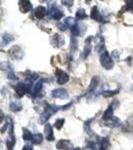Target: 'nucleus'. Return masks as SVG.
<instances>
[{"instance_id": "1", "label": "nucleus", "mask_w": 133, "mask_h": 150, "mask_svg": "<svg viewBox=\"0 0 133 150\" xmlns=\"http://www.w3.org/2000/svg\"><path fill=\"white\" fill-rule=\"evenodd\" d=\"M60 108H63V107H60V106H55V105H46L45 107L44 111L42 112V114L40 115V118H39V123L41 124H44L48 121L51 116L56 113Z\"/></svg>"}, {"instance_id": "2", "label": "nucleus", "mask_w": 133, "mask_h": 150, "mask_svg": "<svg viewBox=\"0 0 133 150\" xmlns=\"http://www.w3.org/2000/svg\"><path fill=\"white\" fill-rule=\"evenodd\" d=\"M31 87L30 85H28L26 82H18L15 86H14V89H15V92L17 94L18 97H22V96L25 95L26 93L30 94L31 91Z\"/></svg>"}, {"instance_id": "3", "label": "nucleus", "mask_w": 133, "mask_h": 150, "mask_svg": "<svg viewBox=\"0 0 133 150\" xmlns=\"http://www.w3.org/2000/svg\"><path fill=\"white\" fill-rule=\"evenodd\" d=\"M100 63H101V65H102V67H104V68L107 69V70L112 69L113 66H114V62H113L112 58H111V56L106 51L101 53Z\"/></svg>"}, {"instance_id": "4", "label": "nucleus", "mask_w": 133, "mask_h": 150, "mask_svg": "<svg viewBox=\"0 0 133 150\" xmlns=\"http://www.w3.org/2000/svg\"><path fill=\"white\" fill-rule=\"evenodd\" d=\"M8 54L13 60H20L22 59L24 56V52L22 50V48L18 45H14L12 46L10 49L8 50Z\"/></svg>"}, {"instance_id": "5", "label": "nucleus", "mask_w": 133, "mask_h": 150, "mask_svg": "<svg viewBox=\"0 0 133 150\" xmlns=\"http://www.w3.org/2000/svg\"><path fill=\"white\" fill-rule=\"evenodd\" d=\"M55 76H56V80L57 83L60 84V85H63V84L67 83L69 80V75L64 71V70L61 69H56L55 70Z\"/></svg>"}, {"instance_id": "6", "label": "nucleus", "mask_w": 133, "mask_h": 150, "mask_svg": "<svg viewBox=\"0 0 133 150\" xmlns=\"http://www.w3.org/2000/svg\"><path fill=\"white\" fill-rule=\"evenodd\" d=\"M42 85H43V81L38 79L36 80L32 85V88H31V91H30V95L32 98H36L39 96V94L42 90Z\"/></svg>"}, {"instance_id": "7", "label": "nucleus", "mask_w": 133, "mask_h": 150, "mask_svg": "<svg viewBox=\"0 0 133 150\" xmlns=\"http://www.w3.org/2000/svg\"><path fill=\"white\" fill-rule=\"evenodd\" d=\"M51 95L53 98H59V99H67L69 97L68 91L64 88H57L51 92Z\"/></svg>"}, {"instance_id": "8", "label": "nucleus", "mask_w": 133, "mask_h": 150, "mask_svg": "<svg viewBox=\"0 0 133 150\" xmlns=\"http://www.w3.org/2000/svg\"><path fill=\"white\" fill-rule=\"evenodd\" d=\"M90 17L95 21H98V22H101V23H105L107 22V20L99 13L98 11V8L96 6H93L92 9H91V13H90Z\"/></svg>"}, {"instance_id": "9", "label": "nucleus", "mask_w": 133, "mask_h": 150, "mask_svg": "<svg viewBox=\"0 0 133 150\" xmlns=\"http://www.w3.org/2000/svg\"><path fill=\"white\" fill-rule=\"evenodd\" d=\"M56 148L58 150H73V144L69 140L61 139L56 143Z\"/></svg>"}, {"instance_id": "10", "label": "nucleus", "mask_w": 133, "mask_h": 150, "mask_svg": "<svg viewBox=\"0 0 133 150\" xmlns=\"http://www.w3.org/2000/svg\"><path fill=\"white\" fill-rule=\"evenodd\" d=\"M92 38H93L92 36H89V37L86 39L85 46H84L83 51H82V53H81V59H85V58L88 57V55L90 54L91 48H92V46H91V41H92Z\"/></svg>"}, {"instance_id": "11", "label": "nucleus", "mask_w": 133, "mask_h": 150, "mask_svg": "<svg viewBox=\"0 0 133 150\" xmlns=\"http://www.w3.org/2000/svg\"><path fill=\"white\" fill-rule=\"evenodd\" d=\"M19 9L22 13H27L32 9V4L29 0H19L18 2Z\"/></svg>"}, {"instance_id": "12", "label": "nucleus", "mask_w": 133, "mask_h": 150, "mask_svg": "<svg viewBox=\"0 0 133 150\" xmlns=\"http://www.w3.org/2000/svg\"><path fill=\"white\" fill-rule=\"evenodd\" d=\"M64 43H65L64 38L59 34H55L51 38V44L54 47H61V46H63Z\"/></svg>"}, {"instance_id": "13", "label": "nucleus", "mask_w": 133, "mask_h": 150, "mask_svg": "<svg viewBox=\"0 0 133 150\" xmlns=\"http://www.w3.org/2000/svg\"><path fill=\"white\" fill-rule=\"evenodd\" d=\"M44 132H45V137H46V139L48 141H54L55 137H54V134H53V129H52L51 124H49V123L45 124Z\"/></svg>"}, {"instance_id": "14", "label": "nucleus", "mask_w": 133, "mask_h": 150, "mask_svg": "<svg viewBox=\"0 0 133 150\" xmlns=\"http://www.w3.org/2000/svg\"><path fill=\"white\" fill-rule=\"evenodd\" d=\"M14 40V36L10 34V33H4L3 35H2V38H1V46L4 47L6 46V45H8L9 43H11L12 41Z\"/></svg>"}, {"instance_id": "15", "label": "nucleus", "mask_w": 133, "mask_h": 150, "mask_svg": "<svg viewBox=\"0 0 133 150\" xmlns=\"http://www.w3.org/2000/svg\"><path fill=\"white\" fill-rule=\"evenodd\" d=\"M46 8L44 6H38L34 11V15L37 19H42L46 15Z\"/></svg>"}, {"instance_id": "16", "label": "nucleus", "mask_w": 133, "mask_h": 150, "mask_svg": "<svg viewBox=\"0 0 133 150\" xmlns=\"http://www.w3.org/2000/svg\"><path fill=\"white\" fill-rule=\"evenodd\" d=\"M9 108H10L11 111L13 112H18L22 109V104H21L19 101H11L10 104H9Z\"/></svg>"}, {"instance_id": "17", "label": "nucleus", "mask_w": 133, "mask_h": 150, "mask_svg": "<svg viewBox=\"0 0 133 150\" xmlns=\"http://www.w3.org/2000/svg\"><path fill=\"white\" fill-rule=\"evenodd\" d=\"M98 83H99V78L97 76H94L90 81V84H89V87H88V92H92V91L95 90L98 86Z\"/></svg>"}, {"instance_id": "18", "label": "nucleus", "mask_w": 133, "mask_h": 150, "mask_svg": "<svg viewBox=\"0 0 133 150\" xmlns=\"http://www.w3.org/2000/svg\"><path fill=\"white\" fill-rule=\"evenodd\" d=\"M109 147V140L106 137H102L99 140V150H108Z\"/></svg>"}, {"instance_id": "19", "label": "nucleus", "mask_w": 133, "mask_h": 150, "mask_svg": "<svg viewBox=\"0 0 133 150\" xmlns=\"http://www.w3.org/2000/svg\"><path fill=\"white\" fill-rule=\"evenodd\" d=\"M81 26H83L81 23H76V25L71 29V33L73 37L75 36H80L83 34V31H81Z\"/></svg>"}, {"instance_id": "20", "label": "nucleus", "mask_w": 133, "mask_h": 150, "mask_svg": "<svg viewBox=\"0 0 133 150\" xmlns=\"http://www.w3.org/2000/svg\"><path fill=\"white\" fill-rule=\"evenodd\" d=\"M58 7H57V3L56 2H53V3H51L49 5V7H48V13H47V15H48V17H50V18H52V16L54 15V13L58 10Z\"/></svg>"}, {"instance_id": "21", "label": "nucleus", "mask_w": 133, "mask_h": 150, "mask_svg": "<svg viewBox=\"0 0 133 150\" xmlns=\"http://www.w3.org/2000/svg\"><path fill=\"white\" fill-rule=\"evenodd\" d=\"M32 143L34 144H40L41 142L43 141V135L41 133H36V134H33L32 136Z\"/></svg>"}, {"instance_id": "22", "label": "nucleus", "mask_w": 133, "mask_h": 150, "mask_svg": "<svg viewBox=\"0 0 133 150\" xmlns=\"http://www.w3.org/2000/svg\"><path fill=\"white\" fill-rule=\"evenodd\" d=\"M76 18L78 20H83V19L87 18V14L86 11L84 10V8H79L76 12Z\"/></svg>"}, {"instance_id": "23", "label": "nucleus", "mask_w": 133, "mask_h": 150, "mask_svg": "<svg viewBox=\"0 0 133 150\" xmlns=\"http://www.w3.org/2000/svg\"><path fill=\"white\" fill-rule=\"evenodd\" d=\"M64 24L67 26V28L72 29V28L74 27V26L76 25V22H75V20H74V18L66 17V18H65V20H64Z\"/></svg>"}, {"instance_id": "24", "label": "nucleus", "mask_w": 133, "mask_h": 150, "mask_svg": "<svg viewBox=\"0 0 133 150\" xmlns=\"http://www.w3.org/2000/svg\"><path fill=\"white\" fill-rule=\"evenodd\" d=\"M32 133H31L30 131H29L28 129H26V128H23V139L25 140V141H31L32 140Z\"/></svg>"}, {"instance_id": "25", "label": "nucleus", "mask_w": 133, "mask_h": 150, "mask_svg": "<svg viewBox=\"0 0 133 150\" xmlns=\"http://www.w3.org/2000/svg\"><path fill=\"white\" fill-rule=\"evenodd\" d=\"M77 49H78V41L75 37H73L71 38V54H74Z\"/></svg>"}, {"instance_id": "26", "label": "nucleus", "mask_w": 133, "mask_h": 150, "mask_svg": "<svg viewBox=\"0 0 133 150\" xmlns=\"http://www.w3.org/2000/svg\"><path fill=\"white\" fill-rule=\"evenodd\" d=\"M65 123V119L64 118H59V119H56L55 120V123H54V127L56 128V129H61L62 126L64 125Z\"/></svg>"}, {"instance_id": "27", "label": "nucleus", "mask_w": 133, "mask_h": 150, "mask_svg": "<svg viewBox=\"0 0 133 150\" xmlns=\"http://www.w3.org/2000/svg\"><path fill=\"white\" fill-rule=\"evenodd\" d=\"M119 89H116V90H106V91H103L102 92V95L104 96V97H111V96L115 95V94H117L118 92H119Z\"/></svg>"}, {"instance_id": "28", "label": "nucleus", "mask_w": 133, "mask_h": 150, "mask_svg": "<svg viewBox=\"0 0 133 150\" xmlns=\"http://www.w3.org/2000/svg\"><path fill=\"white\" fill-rule=\"evenodd\" d=\"M63 15H64V12L62 10H60V9H58V10L54 13V15L52 16V18L54 19V20H59V19H61L63 17Z\"/></svg>"}, {"instance_id": "29", "label": "nucleus", "mask_w": 133, "mask_h": 150, "mask_svg": "<svg viewBox=\"0 0 133 150\" xmlns=\"http://www.w3.org/2000/svg\"><path fill=\"white\" fill-rule=\"evenodd\" d=\"M61 3H62V5H64V6L71 7L72 5H73L74 1L73 0H61Z\"/></svg>"}, {"instance_id": "30", "label": "nucleus", "mask_w": 133, "mask_h": 150, "mask_svg": "<svg viewBox=\"0 0 133 150\" xmlns=\"http://www.w3.org/2000/svg\"><path fill=\"white\" fill-rule=\"evenodd\" d=\"M87 147H88V149H90V150H95V149H96V144H95V142H93V141H88V142H87Z\"/></svg>"}, {"instance_id": "31", "label": "nucleus", "mask_w": 133, "mask_h": 150, "mask_svg": "<svg viewBox=\"0 0 133 150\" xmlns=\"http://www.w3.org/2000/svg\"><path fill=\"white\" fill-rule=\"evenodd\" d=\"M57 26H58V28H59L61 31H65V30L67 29V26L65 25L64 22H63V23H58V24H57Z\"/></svg>"}, {"instance_id": "32", "label": "nucleus", "mask_w": 133, "mask_h": 150, "mask_svg": "<svg viewBox=\"0 0 133 150\" xmlns=\"http://www.w3.org/2000/svg\"><path fill=\"white\" fill-rule=\"evenodd\" d=\"M22 150H33V147H32V145H30V144H26L23 146Z\"/></svg>"}, {"instance_id": "33", "label": "nucleus", "mask_w": 133, "mask_h": 150, "mask_svg": "<svg viewBox=\"0 0 133 150\" xmlns=\"http://www.w3.org/2000/svg\"><path fill=\"white\" fill-rule=\"evenodd\" d=\"M125 2H126V5H131V4H133V0H125Z\"/></svg>"}, {"instance_id": "34", "label": "nucleus", "mask_w": 133, "mask_h": 150, "mask_svg": "<svg viewBox=\"0 0 133 150\" xmlns=\"http://www.w3.org/2000/svg\"><path fill=\"white\" fill-rule=\"evenodd\" d=\"M74 150H83V149H81V148H79V147H77V148H75Z\"/></svg>"}, {"instance_id": "35", "label": "nucleus", "mask_w": 133, "mask_h": 150, "mask_svg": "<svg viewBox=\"0 0 133 150\" xmlns=\"http://www.w3.org/2000/svg\"><path fill=\"white\" fill-rule=\"evenodd\" d=\"M91 1V0H86V2H90Z\"/></svg>"}, {"instance_id": "36", "label": "nucleus", "mask_w": 133, "mask_h": 150, "mask_svg": "<svg viewBox=\"0 0 133 150\" xmlns=\"http://www.w3.org/2000/svg\"><path fill=\"white\" fill-rule=\"evenodd\" d=\"M42 1H48V0H42Z\"/></svg>"}]
</instances>
